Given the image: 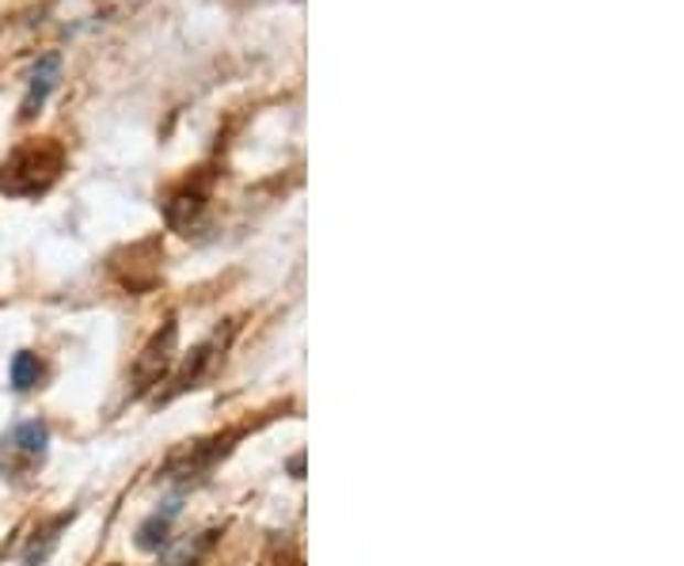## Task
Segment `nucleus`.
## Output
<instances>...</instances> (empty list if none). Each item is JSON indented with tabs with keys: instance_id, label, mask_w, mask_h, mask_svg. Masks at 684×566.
<instances>
[{
	"instance_id": "f257e3e1",
	"label": "nucleus",
	"mask_w": 684,
	"mask_h": 566,
	"mask_svg": "<svg viewBox=\"0 0 684 566\" xmlns=\"http://www.w3.org/2000/svg\"><path fill=\"white\" fill-rule=\"evenodd\" d=\"M171 350H175V328H164V339H152V346L145 350L141 357H137V388H149V384H157L160 376L168 373L171 365Z\"/></svg>"
},
{
	"instance_id": "f03ea898",
	"label": "nucleus",
	"mask_w": 684,
	"mask_h": 566,
	"mask_svg": "<svg viewBox=\"0 0 684 566\" xmlns=\"http://www.w3.org/2000/svg\"><path fill=\"white\" fill-rule=\"evenodd\" d=\"M54 81H57V57L50 54V57H42L39 68H34V76H31L28 99H23V118H31L34 110L42 107V99H46L50 88H54Z\"/></svg>"
},
{
	"instance_id": "7ed1b4c3",
	"label": "nucleus",
	"mask_w": 684,
	"mask_h": 566,
	"mask_svg": "<svg viewBox=\"0 0 684 566\" xmlns=\"http://www.w3.org/2000/svg\"><path fill=\"white\" fill-rule=\"evenodd\" d=\"M171 517H175V505H168L164 510V517L160 513H152L149 521L141 525V533H137V547H145V552H152V547H160L168 540V525H171Z\"/></svg>"
},
{
	"instance_id": "20e7f679",
	"label": "nucleus",
	"mask_w": 684,
	"mask_h": 566,
	"mask_svg": "<svg viewBox=\"0 0 684 566\" xmlns=\"http://www.w3.org/2000/svg\"><path fill=\"white\" fill-rule=\"evenodd\" d=\"M46 441H50V437H46V426H39V423H23L20 430L12 434V445H15V449L28 452V457H34V460H39L42 452H46Z\"/></svg>"
},
{
	"instance_id": "39448f33",
	"label": "nucleus",
	"mask_w": 684,
	"mask_h": 566,
	"mask_svg": "<svg viewBox=\"0 0 684 566\" xmlns=\"http://www.w3.org/2000/svg\"><path fill=\"white\" fill-rule=\"evenodd\" d=\"M12 384L20 392H28L31 384H39V362H34L31 354H15V362H12Z\"/></svg>"
}]
</instances>
